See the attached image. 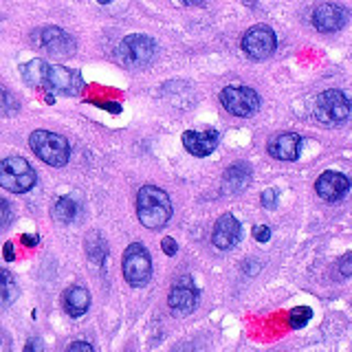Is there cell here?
<instances>
[{"label": "cell", "instance_id": "obj_20", "mask_svg": "<svg viewBox=\"0 0 352 352\" xmlns=\"http://www.w3.org/2000/svg\"><path fill=\"white\" fill-rule=\"evenodd\" d=\"M77 212H80V209H77V203L73 201L71 196H62L53 205V216L58 218L60 223H64V225L73 223V220L77 218Z\"/></svg>", "mask_w": 352, "mask_h": 352}, {"label": "cell", "instance_id": "obj_8", "mask_svg": "<svg viewBox=\"0 0 352 352\" xmlns=\"http://www.w3.org/2000/svg\"><path fill=\"white\" fill-rule=\"evenodd\" d=\"M33 42L36 47L58 55V58H71L75 53V40L60 27H42L33 33Z\"/></svg>", "mask_w": 352, "mask_h": 352}, {"label": "cell", "instance_id": "obj_33", "mask_svg": "<svg viewBox=\"0 0 352 352\" xmlns=\"http://www.w3.org/2000/svg\"><path fill=\"white\" fill-rule=\"evenodd\" d=\"M99 3H102V5H108V3H110V0H99Z\"/></svg>", "mask_w": 352, "mask_h": 352}, {"label": "cell", "instance_id": "obj_26", "mask_svg": "<svg viewBox=\"0 0 352 352\" xmlns=\"http://www.w3.org/2000/svg\"><path fill=\"white\" fill-rule=\"evenodd\" d=\"M262 205L273 209L275 205H278V192H275V190H267V192H264L262 194Z\"/></svg>", "mask_w": 352, "mask_h": 352}, {"label": "cell", "instance_id": "obj_27", "mask_svg": "<svg viewBox=\"0 0 352 352\" xmlns=\"http://www.w3.org/2000/svg\"><path fill=\"white\" fill-rule=\"evenodd\" d=\"M253 238H256L258 242H267L269 238H271V229L269 227H256V229H253Z\"/></svg>", "mask_w": 352, "mask_h": 352}, {"label": "cell", "instance_id": "obj_22", "mask_svg": "<svg viewBox=\"0 0 352 352\" xmlns=\"http://www.w3.org/2000/svg\"><path fill=\"white\" fill-rule=\"evenodd\" d=\"M18 297V286L9 271H3V304L9 306Z\"/></svg>", "mask_w": 352, "mask_h": 352}, {"label": "cell", "instance_id": "obj_4", "mask_svg": "<svg viewBox=\"0 0 352 352\" xmlns=\"http://www.w3.org/2000/svg\"><path fill=\"white\" fill-rule=\"evenodd\" d=\"M0 185L14 194L29 192L36 185V170L22 157L3 159V163H0Z\"/></svg>", "mask_w": 352, "mask_h": 352}, {"label": "cell", "instance_id": "obj_7", "mask_svg": "<svg viewBox=\"0 0 352 352\" xmlns=\"http://www.w3.org/2000/svg\"><path fill=\"white\" fill-rule=\"evenodd\" d=\"M152 273V262H150V253L148 249L139 245V242H132L124 253V278L130 286H143L150 280Z\"/></svg>", "mask_w": 352, "mask_h": 352}, {"label": "cell", "instance_id": "obj_15", "mask_svg": "<svg viewBox=\"0 0 352 352\" xmlns=\"http://www.w3.org/2000/svg\"><path fill=\"white\" fill-rule=\"evenodd\" d=\"M220 135L216 130H205V132H194V130H187L183 135V146L185 150L194 154V157H207L212 154L218 146Z\"/></svg>", "mask_w": 352, "mask_h": 352}, {"label": "cell", "instance_id": "obj_2", "mask_svg": "<svg viewBox=\"0 0 352 352\" xmlns=\"http://www.w3.org/2000/svg\"><path fill=\"white\" fill-rule=\"evenodd\" d=\"M29 146L36 152L38 159H42L47 165H53V168H62V165L69 163V157H71L69 141L60 135H55V132L36 130L29 137Z\"/></svg>", "mask_w": 352, "mask_h": 352}, {"label": "cell", "instance_id": "obj_34", "mask_svg": "<svg viewBox=\"0 0 352 352\" xmlns=\"http://www.w3.org/2000/svg\"><path fill=\"white\" fill-rule=\"evenodd\" d=\"M183 3H198V0H183Z\"/></svg>", "mask_w": 352, "mask_h": 352}, {"label": "cell", "instance_id": "obj_3", "mask_svg": "<svg viewBox=\"0 0 352 352\" xmlns=\"http://www.w3.org/2000/svg\"><path fill=\"white\" fill-rule=\"evenodd\" d=\"M313 115L324 126H339L346 119H350L352 102L346 97V93L337 91V88H330V91H324L315 99Z\"/></svg>", "mask_w": 352, "mask_h": 352}, {"label": "cell", "instance_id": "obj_10", "mask_svg": "<svg viewBox=\"0 0 352 352\" xmlns=\"http://www.w3.org/2000/svg\"><path fill=\"white\" fill-rule=\"evenodd\" d=\"M278 47V38L271 27L267 25H256L251 27L245 38H242V51H245L251 60H264Z\"/></svg>", "mask_w": 352, "mask_h": 352}, {"label": "cell", "instance_id": "obj_25", "mask_svg": "<svg viewBox=\"0 0 352 352\" xmlns=\"http://www.w3.org/2000/svg\"><path fill=\"white\" fill-rule=\"evenodd\" d=\"M339 273L344 275V278H352V253H348V256L339 260Z\"/></svg>", "mask_w": 352, "mask_h": 352}, {"label": "cell", "instance_id": "obj_16", "mask_svg": "<svg viewBox=\"0 0 352 352\" xmlns=\"http://www.w3.org/2000/svg\"><path fill=\"white\" fill-rule=\"evenodd\" d=\"M300 148L302 139L295 132H284V135H278L269 143V154L278 161H295L300 157Z\"/></svg>", "mask_w": 352, "mask_h": 352}, {"label": "cell", "instance_id": "obj_9", "mask_svg": "<svg viewBox=\"0 0 352 352\" xmlns=\"http://www.w3.org/2000/svg\"><path fill=\"white\" fill-rule=\"evenodd\" d=\"M47 91H53L58 95H77L84 88V80L80 71H71V69H64L60 64H49L47 69V77H44V86Z\"/></svg>", "mask_w": 352, "mask_h": 352}, {"label": "cell", "instance_id": "obj_6", "mask_svg": "<svg viewBox=\"0 0 352 352\" xmlns=\"http://www.w3.org/2000/svg\"><path fill=\"white\" fill-rule=\"evenodd\" d=\"M220 104L234 117H251L258 113L260 97L249 86H227L220 93Z\"/></svg>", "mask_w": 352, "mask_h": 352}, {"label": "cell", "instance_id": "obj_17", "mask_svg": "<svg viewBox=\"0 0 352 352\" xmlns=\"http://www.w3.org/2000/svg\"><path fill=\"white\" fill-rule=\"evenodd\" d=\"M62 306L66 315L82 317L88 311V306H91V295H88V291L82 289V286H71L62 297Z\"/></svg>", "mask_w": 352, "mask_h": 352}, {"label": "cell", "instance_id": "obj_21", "mask_svg": "<svg viewBox=\"0 0 352 352\" xmlns=\"http://www.w3.org/2000/svg\"><path fill=\"white\" fill-rule=\"evenodd\" d=\"M86 253L95 264H102L106 260V256H108V245L99 234H93L91 238L86 240Z\"/></svg>", "mask_w": 352, "mask_h": 352}, {"label": "cell", "instance_id": "obj_29", "mask_svg": "<svg viewBox=\"0 0 352 352\" xmlns=\"http://www.w3.org/2000/svg\"><path fill=\"white\" fill-rule=\"evenodd\" d=\"M73 350H86V352H91L93 346L88 344V341H73V344L69 346V352H73Z\"/></svg>", "mask_w": 352, "mask_h": 352}, {"label": "cell", "instance_id": "obj_31", "mask_svg": "<svg viewBox=\"0 0 352 352\" xmlns=\"http://www.w3.org/2000/svg\"><path fill=\"white\" fill-rule=\"evenodd\" d=\"M20 240H22V245H29V247H36V245H38V236H29V234H25Z\"/></svg>", "mask_w": 352, "mask_h": 352}, {"label": "cell", "instance_id": "obj_23", "mask_svg": "<svg viewBox=\"0 0 352 352\" xmlns=\"http://www.w3.org/2000/svg\"><path fill=\"white\" fill-rule=\"evenodd\" d=\"M311 315H313V311H311V308H306V306L293 308V311H291V326H293V328H302V326H306V322L311 319Z\"/></svg>", "mask_w": 352, "mask_h": 352}, {"label": "cell", "instance_id": "obj_14", "mask_svg": "<svg viewBox=\"0 0 352 352\" xmlns=\"http://www.w3.org/2000/svg\"><path fill=\"white\" fill-rule=\"evenodd\" d=\"M240 240V223L236 220L234 214H225L216 220L214 231H212V242L220 249V251H227V249H234Z\"/></svg>", "mask_w": 352, "mask_h": 352}, {"label": "cell", "instance_id": "obj_5", "mask_svg": "<svg viewBox=\"0 0 352 352\" xmlns=\"http://www.w3.org/2000/svg\"><path fill=\"white\" fill-rule=\"evenodd\" d=\"M117 55L126 66H130V69H143V66H148L157 58V42L150 36L135 33V36L124 38V42H121L117 49Z\"/></svg>", "mask_w": 352, "mask_h": 352}, {"label": "cell", "instance_id": "obj_32", "mask_svg": "<svg viewBox=\"0 0 352 352\" xmlns=\"http://www.w3.org/2000/svg\"><path fill=\"white\" fill-rule=\"evenodd\" d=\"M11 247H14L11 242H7V245H5V258H7L9 262L14 260V249H11Z\"/></svg>", "mask_w": 352, "mask_h": 352}, {"label": "cell", "instance_id": "obj_28", "mask_svg": "<svg viewBox=\"0 0 352 352\" xmlns=\"http://www.w3.org/2000/svg\"><path fill=\"white\" fill-rule=\"evenodd\" d=\"M161 247H163V251H165V253H168V256H174L176 249H179V245H176V242H174L172 238H163Z\"/></svg>", "mask_w": 352, "mask_h": 352}, {"label": "cell", "instance_id": "obj_1", "mask_svg": "<svg viewBox=\"0 0 352 352\" xmlns=\"http://www.w3.org/2000/svg\"><path fill=\"white\" fill-rule=\"evenodd\" d=\"M137 216L143 227L148 229H161L168 225L172 218V203L170 196L154 185H146L139 190L137 196Z\"/></svg>", "mask_w": 352, "mask_h": 352}, {"label": "cell", "instance_id": "obj_30", "mask_svg": "<svg viewBox=\"0 0 352 352\" xmlns=\"http://www.w3.org/2000/svg\"><path fill=\"white\" fill-rule=\"evenodd\" d=\"M0 207H3V227H7V225H9V220H11V207H9L7 201L0 203Z\"/></svg>", "mask_w": 352, "mask_h": 352}, {"label": "cell", "instance_id": "obj_18", "mask_svg": "<svg viewBox=\"0 0 352 352\" xmlns=\"http://www.w3.org/2000/svg\"><path fill=\"white\" fill-rule=\"evenodd\" d=\"M251 183V168L247 163H234L223 176V187L231 194H240Z\"/></svg>", "mask_w": 352, "mask_h": 352}, {"label": "cell", "instance_id": "obj_13", "mask_svg": "<svg viewBox=\"0 0 352 352\" xmlns=\"http://www.w3.org/2000/svg\"><path fill=\"white\" fill-rule=\"evenodd\" d=\"M348 190H350L348 176H344L341 172H333V170L324 172L315 183V192L319 194V198H324V201H328V203L341 201Z\"/></svg>", "mask_w": 352, "mask_h": 352}, {"label": "cell", "instance_id": "obj_24", "mask_svg": "<svg viewBox=\"0 0 352 352\" xmlns=\"http://www.w3.org/2000/svg\"><path fill=\"white\" fill-rule=\"evenodd\" d=\"M3 99H5V108H3V113L5 115H11V113H16V110L20 108V104L18 102H14V97H11V93L7 91V88H5V91H3Z\"/></svg>", "mask_w": 352, "mask_h": 352}, {"label": "cell", "instance_id": "obj_11", "mask_svg": "<svg viewBox=\"0 0 352 352\" xmlns=\"http://www.w3.org/2000/svg\"><path fill=\"white\" fill-rule=\"evenodd\" d=\"M348 22V11L341 5L324 3L313 11V27L322 33H335Z\"/></svg>", "mask_w": 352, "mask_h": 352}, {"label": "cell", "instance_id": "obj_12", "mask_svg": "<svg viewBox=\"0 0 352 352\" xmlns=\"http://www.w3.org/2000/svg\"><path fill=\"white\" fill-rule=\"evenodd\" d=\"M168 304H170V308L174 313L190 315L196 308V304H198V291L194 289V282L190 278H181L172 286Z\"/></svg>", "mask_w": 352, "mask_h": 352}, {"label": "cell", "instance_id": "obj_19", "mask_svg": "<svg viewBox=\"0 0 352 352\" xmlns=\"http://www.w3.org/2000/svg\"><path fill=\"white\" fill-rule=\"evenodd\" d=\"M47 69L49 64L44 60H31L22 66V77H25V82L29 86H36V88H42L44 86V77H47Z\"/></svg>", "mask_w": 352, "mask_h": 352}]
</instances>
